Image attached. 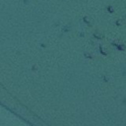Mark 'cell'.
<instances>
[{
	"label": "cell",
	"mask_w": 126,
	"mask_h": 126,
	"mask_svg": "<svg viewBox=\"0 0 126 126\" xmlns=\"http://www.w3.org/2000/svg\"><path fill=\"white\" fill-rule=\"evenodd\" d=\"M115 46H117V48L119 49V50H124L125 49V46L124 45H122V44H117V43H113Z\"/></svg>",
	"instance_id": "cell-1"
},
{
	"label": "cell",
	"mask_w": 126,
	"mask_h": 126,
	"mask_svg": "<svg viewBox=\"0 0 126 126\" xmlns=\"http://www.w3.org/2000/svg\"><path fill=\"white\" fill-rule=\"evenodd\" d=\"M107 10H108V11H109L110 13H112V12H114V9H113V8H112L111 6H108V7H107Z\"/></svg>",
	"instance_id": "cell-2"
},
{
	"label": "cell",
	"mask_w": 126,
	"mask_h": 126,
	"mask_svg": "<svg viewBox=\"0 0 126 126\" xmlns=\"http://www.w3.org/2000/svg\"><path fill=\"white\" fill-rule=\"evenodd\" d=\"M121 24H122V21H121V20H118V21L116 22V25H117V26H121Z\"/></svg>",
	"instance_id": "cell-3"
}]
</instances>
